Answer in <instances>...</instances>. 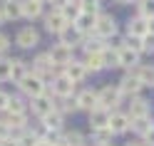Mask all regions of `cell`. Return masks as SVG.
Instances as JSON below:
<instances>
[{"label":"cell","mask_w":154,"mask_h":146,"mask_svg":"<svg viewBox=\"0 0 154 146\" xmlns=\"http://www.w3.org/2000/svg\"><path fill=\"white\" fill-rule=\"evenodd\" d=\"M17 87H20V92L23 94H27L32 99V97H40V94H45L47 92V84H45V79L37 72H27L20 82H17Z\"/></svg>","instance_id":"1"},{"label":"cell","mask_w":154,"mask_h":146,"mask_svg":"<svg viewBox=\"0 0 154 146\" xmlns=\"http://www.w3.org/2000/svg\"><path fill=\"white\" fill-rule=\"evenodd\" d=\"M122 97H124V92L119 89V84H104L97 92V102H100V106H104V109L112 112L114 106L122 102Z\"/></svg>","instance_id":"2"},{"label":"cell","mask_w":154,"mask_h":146,"mask_svg":"<svg viewBox=\"0 0 154 146\" xmlns=\"http://www.w3.org/2000/svg\"><path fill=\"white\" fill-rule=\"evenodd\" d=\"M15 45L20 47V50H35L37 45H40V32L35 30V27H20L15 35Z\"/></svg>","instance_id":"3"},{"label":"cell","mask_w":154,"mask_h":146,"mask_svg":"<svg viewBox=\"0 0 154 146\" xmlns=\"http://www.w3.org/2000/svg\"><path fill=\"white\" fill-rule=\"evenodd\" d=\"M67 25H70V20L65 17V13L60 10V7H52V13L45 15V30L52 32V35H60Z\"/></svg>","instance_id":"4"},{"label":"cell","mask_w":154,"mask_h":146,"mask_svg":"<svg viewBox=\"0 0 154 146\" xmlns=\"http://www.w3.org/2000/svg\"><path fill=\"white\" fill-rule=\"evenodd\" d=\"M47 55H50L52 64H55V67H62V70H65V67L72 62V47H70V45H65V42H57V45H52V50L47 52Z\"/></svg>","instance_id":"5"},{"label":"cell","mask_w":154,"mask_h":146,"mask_svg":"<svg viewBox=\"0 0 154 146\" xmlns=\"http://www.w3.org/2000/svg\"><path fill=\"white\" fill-rule=\"evenodd\" d=\"M117 32V20L109 13H97V22H94V35L100 37H112Z\"/></svg>","instance_id":"6"},{"label":"cell","mask_w":154,"mask_h":146,"mask_svg":"<svg viewBox=\"0 0 154 146\" xmlns=\"http://www.w3.org/2000/svg\"><path fill=\"white\" fill-rule=\"evenodd\" d=\"M52 94L55 97H72L75 94V82L67 77L65 72L52 77Z\"/></svg>","instance_id":"7"},{"label":"cell","mask_w":154,"mask_h":146,"mask_svg":"<svg viewBox=\"0 0 154 146\" xmlns=\"http://www.w3.org/2000/svg\"><path fill=\"white\" fill-rule=\"evenodd\" d=\"M30 109H32V114H35V116H40V119H42L45 114H50V112L55 109V102H52V97L45 92V94L32 97V99H30Z\"/></svg>","instance_id":"8"},{"label":"cell","mask_w":154,"mask_h":146,"mask_svg":"<svg viewBox=\"0 0 154 146\" xmlns=\"http://www.w3.org/2000/svg\"><path fill=\"white\" fill-rule=\"evenodd\" d=\"M119 89L124 92V94H129V97H137L142 89H144V82L137 77V72H129V74H124L122 77V82H119Z\"/></svg>","instance_id":"9"},{"label":"cell","mask_w":154,"mask_h":146,"mask_svg":"<svg viewBox=\"0 0 154 146\" xmlns=\"http://www.w3.org/2000/svg\"><path fill=\"white\" fill-rule=\"evenodd\" d=\"M82 40H85V32L77 27L75 22H70L65 27V30L60 32V42H65V45H70V47H77V45H82Z\"/></svg>","instance_id":"10"},{"label":"cell","mask_w":154,"mask_h":146,"mask_svg":"<svg viewBox=\"0 0 154 146\" xmlns=\"http://www.w3.org/2000/svg\"><path fill=\"white\" fill-rule=\"evenodd\" d=\"M109 129L112 134H124L132 129V116L129 114H122V112H112L109 116Z\"/></svg>","instance_id":"11"},{"label":"cell","mask_w":154,"mask_h":146,"mask_svg":"<svg viewBox=\"0 0 154 146\" xmlns=\"http://www.w3.org/2000/svg\"><path fill=\"white\" fill-rule=\"evenodd\" d=\"M32 72H37L45 79V77H52V72H55V64H52V60H50V55H37L35 60H32Z\"/></svg>","instance_id":"12"},{"label":"cell","mask_w":154,"mask_h":146,"mask_svg":"<svg viewBox=\"0 0 154 146\" xmlns=\"http://www.w3.org/2000/svg\"><path fill=\"white\" fill-rule=\"evenodd\" d=\"M147 32H149V20L147 17H142V15L129 17V22H127V35L129 37H144Z\"/></svg>","instance_id":"13"},{"label":"cell","mask_w":154,"mask_h":146,"mask_svg":"<svg viewBox=\"0 0 154 146\" xmlns=\"http://www.w3.org/2000/svg\"><path fill=\"white\" fill-rule=\"evenodd\" d=\"M109 116H112L109 109H104V106H94V109L90 112V126H92V129L109 126Z\"/></svg>","instance_id":"14"},{"label":"cell","mask_w":154,"mask_h":146,"mask_svg":"<svg viewBox=\"0 0 154 146\" xmlns=\"http://www.w3.org/2000/svg\"><path fill=\"white\" fill-rule=\"evenodd\" d=\"M65 74L70 77L75 84H80L85 77H87V67H85V62H82V60H72L70 64L65 67Z\"/></svg>","instance_id":"15"},{"label":"cell","mask_w":154,"mask_h":146,"mask_svg":"<svg viewBox=\"0 0 154 146\" xmlns=\"http://www.w3.org/2000/svg\"><path fill=\"white\" fill-rule=\"evenodd\" d=\"M75 99H77V106H80V109H85V112H92L94 106H100L97 92H92V89H82L80 94L75 97Z\"/></svg>","instance_id":"16"},{"label":"cell","mask_w":154,"mask_h":146,"mask_svg":"<svg viewBox=\"0 0 154 146\" xmlns=\"http://www.w3.org/2000/svg\"><path fill=\"white\" fill-rule=\"evenodd\" d=\"M94 22H97V13H87V10H82L80 15H77V20H75V25L80 27L85 35L94 32Z\"/></svg>","instance_id":"17"},{"label":"cell","mask_w":154,"mask_h":146,"mask_svg":"<svg viewBox=\"0 0 154 146\" xmlns=\"http://www.w3.org/2000/svg\"><path fill=\"white\" fill-rule=\"evenodd\" d=\"M137 64H139V52L132 50V47H122V50H119V67H129V70H134Z\"/></svg>","instance_id":"18"},{"label":"cell","mask_w":154,"mask_h":146,"mask_svg":"<svg viewBox=\"0 0 154 146\" xmlns=\"http://www.w3.org/2000/svg\"><path fill=\"white\" fill-rule=\"evenodd\" d=\"M85 67H87V72H102L104 70V57L102 52H85Z\"/></svg>","instance_id":"19"},{"label":"cell","mask_w":154,"mask_h":146,"mask_svg":"<svg viewBox=\"0 0 154 146\" xmlns=\"http://www.w3.org/2000/svg\"><path fill=\"white\" fill-rule=\"evenodd\" d=\"M62 121H65V114H60L57 109H52L50 114H45V116H42V129L62 131Z\"/></svg>","instance_id":"20"},{"label":"cell","mask_w":154,"mask_h":146,"mask_svg":"<svg viewBox=\"0 0 154 146\" xmlns=\"http://www.w3.org/2000/svg\"><path fill=\"white\" fill-rule=\"evenodd\" d=\"M82 47H85V52H102L107 45H104V37H100V35L90 32V37L85 35V40H82Z\"/></svg>","instance_id":"21"},{"label":"cell","mask_w":154,"mask_h":146,"mask_svg":"<svg viewBox=\"0 0 154 146\" xmlns=\"http://www.w3.org/2000/svg\"><path fill=\"white\" fill-rule=\"evenodd\" d=\"M3 121L10 126V131H25L27 129V114H10L8 112V116Z\"/></svg>","instance_id":"22"},{"label":"cell","mask_w":154,"mask_h":146,"mask_svg":"<svg viewBox=\"0 0 154 146\" xmlns=\"http://www.w3.org/2000/svg\"><path fill=\"white\" fill-rule=\"evenodd\" d=\"M3 10H5L8 20H20V17H23V0H5Z\"/></svg>","instance_id":"23"},{"label":"cell","mask_w":154,"mask_h":146,"mask_svg":"<svg viewBox=\"0 0 154 146\" xmlns=\"http://www.w3.org/2000/svg\"><path fill=\"white\" fill-rule=\"evenodd\" d=\"M40 15H42V3H37V0H23V17L37 20Z\"/></svg>","instance_id":"24"},{"label":"cell","mask_w":154,"mask_h":146,"mask_svg":"<svg viewBox=\"0 0 154 146\" xmlns=\"http://www.w3.org/2000/svg\"><path fill=\"white\" fill-rule=\"evenodd\" d=\"M27 72H30V67H27L25 60H10V79L13 82H20Z\"/></svg>","instance_id":"25"},{"label":"cell","mask_w":154,"mask_h":146,"mask_svg":"<svg viewBox=\"0 0 154 146\" xmlns=\"http://www.w3.org/2000/svg\"><path fill=\"white\" fill-rule=\"evenodd\" d=\"M149 114V102L142 99V97H132V106H129V116L134 119V116H144Z\"/></svg>","instance_id":"26"},{"label":"cell","mask_w":154,"mask_h":146,"mask_svg":"<svg viewBox=\"0 0 154 146\" xmlns=\"http://www.w3.org/2000/svg\"><path fill=\"white\" fill-rule=\"evenodd\" d=\"M57 99H60V102L55 104V109L60 112V114H72V112H77V109H80V106H77V99H75V97H57Z\"/></svg>","instance_id":"27"},{"label":"cell","mask_w":154,"mask_h":146,"mask_svg":"<svg viewBox=\"0 0 154 146\" xmlns=\"http://www.w3.org/2000/svg\"><path fill=\"white\" fill-rule=\"evenodd\" d=\"M152 119H149V114H144V116H134V119H132V131H137V134H147L149 129H152Z\"/></svg>","instance_id":"28"},{"label":"cell","mask_w":154,"mask_h":146,"mask_svg":"<svg viewBox=\"0 0 154 146\" xmlns=\"http://www.w3.org/2000/svg\"><path fill=\"white\" fill-rule=\"evenodd\" d=\"M60 10L65 13V17H67L70 22H75V20H77V15L82 13V3H80V0H70L67 5H62V7H60Z\"/></svg>","instance_id":"29"},{"label":"cell","mask_w":154,"mask_h":146,"mask_svg":"<svg viewBox=\"0 0 154 146\" xmlns=\"http://www.w3.org/2000/svg\"><path fill=\"white\" fill-rule=\"evenodd\" d=\"M134 72H137V77L144 82V87H154V67H134Z\"/></svg>","instance_id":"30"},{"label":"cell","mask_w":154,"mask_h":146,"mask_svg":"<svg viewBox=\"0 0 154 146\" xmlns=\"http://www.w3.org/2000/svg\"><path fill=\"white\" fill-rule=\"evenodd\" d=\"M112 129L109 126H102V129H92V139H94V144H109L112 141Z\"/></svg>","instance_id":"31"},{"label":"cell","mask_w":154,"mask_h":146,"mask_svg":"<svg viewBox=\"0 0 154 146\" xmlns=\"http://www.w3.org/2000/svg\"><path fill=\"white\" fill-rule=\"evenodd\" d=\"M10 114H27V104L20 99V97H10V102H8V109Z\"/></svg>","instance_id":"32"},{"label":"cell","mask_w":154,"mask_h":146,"mask_svg":"<svg viewBox=\"0 0 154 146\" xmlns=\"http://www.w3.org/2000/svg\"><path fill=\"white\" fill-rule=\"evenodd\" d=\"M102 57H104V67H119V52H117V50L104 47V50H102Z\"/></svg>","instance_id":"33"},{"label":"cell","mask_w":154,"mask_h":146,"mask_svg":"<svg viewBox=\"0 0 154 146\" xmlns=\"http://www.w3.org/2000/svg\"><path fill=\"white\" fill-rule=\"evenodd\" d=\"M17 139H20V146H35L37 141L42 139V136L37 134V131H30V129H25L20 136H17Z\"/></svg>","instance_id":"34"},{"label":"cell","mask_w":154,"mask_h":146,"mask_svg":"<svg viewBox=\"0 0 154 146\" xmlns=\"http://www.w3.org/2000/svg\"><path fill=\"white\" fill-rule=\"evenodd\" d=\"M139 15L142 17H147V20H149V17H154V0H139Z\"/></svg>","instance_id":"35"},{"label":"cell","mask_w":154,"mask_h":146,"mask_svg":"<svg viewBox=\"0 0 154 146\" xmlns=\"http://www.w3.org/2000/svg\"><path fill=\"white\" fill-rule=\"evenodd\" d=\"M62 141L65 144H70V146H82V134L80 131H67V134H62Z\"/></svg>","instance_id":"36"},{"label":"cell","mask_w":154,"mask_h":146,"mask_svg":"<svg viewBox=\"0 0 154 146\" xmlns=\"http://www.w3.org/2000/svg\"><path fill=\"white\" fill-rule=\"evenodd\" d=\"M107 47H112V50H117V52H119L122 47H127V40H124V37H119L117 32H114V35L109 37V45H107Z\"/></svg>","instance_id":"37"},{"label":"cell","mask_w":154,"mask_h":146,"mask_svg":"<svg viewBox=\"0 0 154 146\" xmlns=\"http://www.w3.org/2000/svg\"><path fill=\"white\" fill-rule=\"evenodd\" d=\"M10 79V60H0V82Z\"/></svg>","instance_id":"38"},{"label":"cell","mask_w":154,"mask_h":146,"mask_svg":"<svg viewBox=\"0 0 154 146\" xmlns=\"http://www.w3.org/2000/svg\"><path fill=\"white\" fill-rule=\"evenodd\" d=\"M152 50H154V35L147 32L142 37V52H152Z\"/></svg>","instance_id":"39"},{"label":"cell","mask_w":154,"mask_h":146,"mask_svg":"<svg viewBox=\"0 0 154 146\" xmlns=\"http://www.w3.org/2000/svg\"><path fill=\"white\" fill-rule=\"evenodd\" d=\"M82 3V10L87 13H100V0H80Z\"/></svg>","instance_id":"40"},{"label":"cell","mask_w":154,"mask_h":146,"mask_svg":"<svg viewBox=\"0 0 154 146\" xmlns=\"http://www.w3.org/2000/svg\"><path fill=\"white\" fill-rule=\"evenodd\" d=\"M8 50H10V37L5 32H0V55H5Z\"/></svg>","instance_id":"41"},{"label":"cell","mask_w":154,"mask_h":146,"mask_svg":"<svg viewBox=\"0 0 154 146\" xmlns=\"http://www.w3.org/2000/svg\"><path fill=\"white\" fill-rule=\"evenodd\" d=\"M8 102H10V94L0 89V112H5V109H8Z\"/></svg>","instance_id":"42"},{"label":"cell","mask_w":154,"mask_h":146,"mask_svg":"<svg viewBox=\"0 0 154 146\" xmlns=\"http://www.w3.org/2000/svg\"><path fill=\"white\" fill-rule=\"evenodd\" d=\"M0 146H20V139L17 136H8V139L0 141Z\"/></svg>","instance_id":"43"},{"label":"cell","mask_w":154,"mask_h":146,"mask_svg":"<svg viewBox=\"0 0 154 146\" xmlns=\"http://www.w3.org/2000/svg\"><path fill=\"white\" fill-rule=\"evenodd\" d=\"M144 144H147V146H154V126L144 134Z\"/></svg>","instance_id":"44"},{"label":"cell","mask_w":154,"mask_h":146,"mask_svg":"<svg viewBox=\"0 0 154 146\" xmlns=\"http://www.w3.org/2000/svg\"><path fill=\"white\" fill-rule=\"evenodd\" d=\"M8 17H5V10H3V3H0V25H5Z\"/></svg>","instance_id":"45"},{"label":"cell","mask_w":154,"mask_h":146,"mask_svg":"<svg viewBox=\"0 0 154 146\" xmlns=\"http://www.w3.org/2000/svg\"><path fill=\"white\" fill-rule=\"evenodd\" d=\"M50 3H52L55 7H62V5H67V3H70V0H50Z\"/></svg>","instance_id":"46"},{"label":"cell","mask_w":154,"mask_h":146,"mask_svg":"<svg viewBox=\"0 0 154 146\" xmlns=\"http://www.w3.org/2000/svg\"><path fill=\"white\" fill-rule=\"evenodd\" d=\"M35 146H55V144H50V141H45V139H40V141H37Z\"/></svg>","instance_id":"47"},{"label":"cell","mask_w":154,"mask_h":146,"mask_svg":"<svg viewBox=\"0 0 154 146\" xmlns=\"http://www.w3.org/2000/svg\"><path fill=\"white\" fill-rule=\"evenodd\" d=\"M112 3H117V5H129L132 0H112Z\"/></svg>","instance_id":"48"},{"label":"cell","mask_w":154,"mask_h":146,"mask_svg":"<svg viewBox=\"0 0 154 146\" xmlns=\"http://www.w3.org/2000/svg\"><path fill=\"white\" fill-rule=\"evenodd\" d=\"M149 32L154 35V17H149Z\"/></svg>","instance_id":"49"},{"label":"cell","mask_w":154,"mask_h":146,"mask_svg":"<svg viewBox=\"0 0 154 146\" xmlns=\"http://www.w3.org/2000/svg\"><path fill=\"white\" fill-rule=\"evenodd\" d=\"M127 146H144V144H132V141H129V144H127Z\"/></svg>","instance_id":"50"},{"label":"cell","mask_w":154,"mask_h":146,"mask_svg":"<svg viewBox=\"0 0 154 146\" xmlns=\"http://www.w3.org/2000/svg\"><path fill=\"white\" fill-rule=\"evenodd\" d=\"M97 146H114V144H112V141H109V144H97Z\"/></svg>","instance_id":"51"},{"label":"cell","mask_w":154,"mask_h":146,"mask_svg":"<svg viewBox=\"0 0 154 146\" xmlns=\"http://www.w3.org/2000/svg\"><path fill=\"white\" fill-rule=\"evenodd\" d=\"M60 146H70V144H65V141H62V144H60Z\"/></svg>","instance_id":"52"},{"label":"cell","mask_w":154,"mask_h":146,"mask_svg":"<svg viewBox=\"0 0 154 146\" xmlns=\"http://www.w3.org/2000/svg\"><path fill=\"white\" fill-rule=\"evenodd\" d=\"M37 3H47V0H37Z\"/></svg>","instance_id":"53"},{"label":"cell","mask_w":154,"mask_h":146,"mask_svg":"<svg viewBox=\"0 0 154 146\" xmlns=\"http://www.w3.org/2000/svg\"><path fill=\"white\" fill-rule=\"evenodd\" d=\"M0 3H5V0H0Z\"/></svg>","instance_id":"54"}]
</instances>
